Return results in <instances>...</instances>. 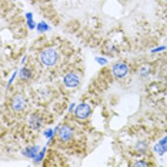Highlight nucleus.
Listing matches in <instances>:
<instances>
[{
	"instance_id": "1",
	"label": "nucleus",
	"mask_w": 167,
	"mask_h": 167,
	"mask_svg": "<svg viewBox=\"0 0 167 167\" xmlns=\"http://www.w3.org/2000/svg\"><path fill=\"white\" fill-rule=\"evenodd\" d=\"M58 59V54L53 49H47L42 53L41 60L46 66H53Z\"/></svg>"
},
{
	"instance_id": "2",
	"label": "nucleus",
	"mask_w": 167,
	"mask_h": 167,
	"mask_svg": "<svg viewBox=\"0 0 167 167\" xmlns=\"http://www.w3.org/2000/svg\"><path fill=\"white\" fill-rule=\"evenodd\" d=\"M129 69L126 64L122 63H116L113 67V73L115 76L118 78H123L128 73Z\"/></svg>"
},
{
	"instance_id": "3",
	"label": "nucleus",
	"mask_w": 167,
	"mask_h": 167,
	"mask_svg": "<svg viewBox=\"0 0 167 167\" xmlns=\"http://www.w3.org/2000/svg\"><path fill=\"white\" fill-rule=\"evenodd\" d=\"M90 113V106L86 103H82L79 105L76 109L75 114L76 117L79 119H85L89 116Z\"/></svg>"
},
{
	"instance_id": "4",
	"label": "nucleus",
	"mask_w": 167,
	"mask_h": 167,
	"mask_svg": "<svg viewBox=\"0 0 167 167\" xmlns=\"http://www.w3.org/2000/svg\"><path fill=\"white\" fill-rule=\"evenodd\" d=\"M79 83V76L74 73H69L64 78V83L69 88L76 87Z\"/></svg>"
},
{
	"instance_id": "5",
	"label": "nucleus",
	"mask_w": 167,
	"mask_h": 167,
	"mask_svg": "<svg viewBox=\"0 0 167 167\" xmlns=\"http://www.w3.org/2000/svg\"><path fill=\"white\" fill-rule=\"evenodd\" d=\"M73 136L72 129L69 126H64L61 127L59 130V137L63 141H67Z\"/></svg>"
},
{
	"instance_id": "6",
	"label": "nucleus",
	"mask_w": 167,
	"mask_h": 167,
	"mask_svg": "<svg viewBox=\"0 0 167 167\" xmlns=\"http://www.w3.org/2000/svg\"><path fill=\"white\" fill-rule=\"evenodd\" d=\"M12 106H13V109H15L16 111H21L26 106V102L22 96H17L13 99Z\"/></svg>"
},
{
	"instance_id": "7",
	"label": "nucleus",
	"mask_w": 167,
	"mask_h": 167,
	"mask_svg": "<svg viewBox=\"0 0 167 167\" xmlns=\"http://www.w3.org/2000/svg\"><path fill=\"white\" fill-rule=\"evenodd\" d=\"M30 124H31L32 127L35 129H36L39 128L40 126H41V119H40L39 116H33L30 118V121H29Z\"/></svg>"
},
{
	"instance_id": "8",
	"label": "nucleus",
	"mask_w": 167,
	"mask_h": 167,
	"mask_svg": "<svg viewBox=\"0 0 167 167\" xmlns=\"http://www.w3.org/2000/svg\"><path fill=\"white\" fill-rule=\"evenodd\" d=\"M154 150L158 154L163 155V153H166L167 151V145L162 144V143H159V144H156V146H154Z\"/></svg>"
},
{
	"instance_id": "9",
	"label": "nucleus",
	"mask_w": 167,
	"mask_h": 167,
	"mask_svg": "<svg viewBox=\"0 0 167 167\" xmlns=\"http://www.w3.org/2000/svg\"><path fill=\"white\" fill-rule=\"evenodd\" d=\"M38 149H39V146L29 148V149H28L27 151H26L25 154L27 155V156H31V157H34V156H36V154L37 153Z\"/></svg>"
},
{
	"instance_id": "10",
	"label": "nucleus",
	"mask_w": 167,
	"mask_h": 167,
	"mask_svg": "<svg viewBox=\"0 0 167 167\" xmlns=\"http://www.w3.org/2000/svg\"><path fill=\"white\" fill-rule=\"evenodd\" d=\"M26 17L28 19V25H29L30 29H33L35 27V23L33 20V15H32V13H27L26 14Z\"/></svg>"
},
{
	"instance_id": "11",
	"label": "nucleus",
	"mask_w": 167,
	"mask_h": 167,
	"mask_svg": "<svg viewBox=\"0 0 167 167\" xmlns=\"http://www.w3.org/2000/svg\"><path fill=\"white\" fill-rule=\"evenodd\" d=\"M48 29V26L44 23V22H42L41 23H39L38 25V30L39 32H44L46 31Z\"/></svg>"
},
{
	"instance_id": "12",
	"label": "nucleus",
	"mask_w": 167,
	"mask_h": 167,
	"mask_svg": "<svg viewBox=\"0 0 167 167\" xmlns=\"http://www.w3.org/2000/svg\"><path fill=\"white\" fill-rule=\"evenodd\" d=\"M21 76H23V77L29 78V76H31V73H30L29 69H26V68H23V69L21 70Z\"/></svg>"
},
{
	"instance_id": "13",
	"label": "nucleus",
	"mask_w": 167,
	"mask_h": 167,
	"mask_svg": "<svg viewBox=\"0 0 167 167\" xmlns=\"http://www.w3.org/2000/svg\"><path fill=\"white\" fill-rule=\"evenodd\" d=\"M96 60L100 65H104L107 63V60L106 59H103V58H96Z\"/></svg>"
},
{
	"instance_id": "14",
	"label": "nucleus",
	"mask_w": 167,
	"mask_h": 167,
	"mask_svg": "<svg viewBox=\"0 0 167 167\" xmlns=\"http://www.w3.org/2000/svg\"><path fill=\"white\" fill-rule=\"evenodd\" d=\"M46 136H51L52 135H53V131H52V129H48L47 131H46Z\"/></svg>"
},
{
	"instance_id": "15",
	"label": "nucleus",
	"mask_w": 167,
	"mask_h": 167,
	"mask_svg": "<svg viewBox=\"0 0 167 167\" xmlns=\"http://www.w3.org/2000/svg\"><path fill=\"white\" fill-rule=\"evenodd\" d=\"M159 143H162V144H167V136L163 138L162 140H160Z\"/></svg>"
},
{
	"instance_id": "16",
	"label": "nucleus",
	"mask_w": 167,
	"mask_h": 167,
	"mask_svg": "<svg viewBox=\"0 0 167 167\" xmlns=\"http://www.w3.org/2000/svg\"><path fill=\"white\" fill-rule=\"evenodd\" d=\"M165 47H160V48H157V49L153 50V52H158V51H161V50L164 49Z\"/></svg>"
},
{
	"instance_id": "17",
	"label": "nucleus",
	"mask_w": 167,
	"mask_h": 167,
	"mask_svg": "<svg viewBox=\"0 0 167 167\" xmlns=\"http://www.w3.org/2000/svg\"><path fill=\"white\" fill-rule=\"evenodd\" d=\"M16 73H14V74H13V77H12V79H11V80H9V84H11L12 81H13V79H14V77H15V76H16Z\"/></svg>"
},
{
	"instance_id": "18",
	"label": "nucleus",
	"mask_w": 167,
	"mask_h": 167,
	"mask_svg": "<svg viewBox=\"0 0 167 167\" xmlns=\"http://www.w3.org/2000/svg\"><path fill=\"white\" fill-rule=\"evenodd\" d=\"M165 1H167V0H165Z\"/></svg>"
}]
</instances>
